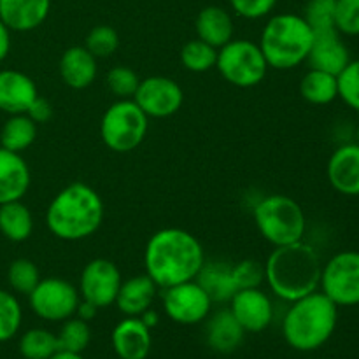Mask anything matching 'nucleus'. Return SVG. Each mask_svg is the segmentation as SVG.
Returning a JSON list of instances; mask_svg holds the SVG:
<instances>
[{
  "mask_svg": "<svg viewBox=\"0 0 359 359\" xmlns=\"http://www.w3.org/2000/svg\"><path fill=\"white\" fill-rule=\"evenodd\" d=\"M205 263L198 238L181 228H163L151 235L144 251L146 273L158 287L195 280Z\"/></svg>",
  "mask_w": 359,
  "mask_h": 359,
  "instance_id": "obj_1",
  "label": "nucleus"
},
{
  "mask_svg": "<svg viewBox=\"0 0 359 359\" xmlns=\"http://www.w3.org/2000/svg\"><path fill=\"white\" fill-rule=\"evenodd\" d=\"M323 263L318 251L304 241L279 245L265 263V280L284 302H297L319 290Z\"/></svg>",
  "mask_w": 359,
  "mask_h": 359,
  "instance_id": "obj_2",
  "label": "nucleus"
},
{
  "mask_svg": "<svg viewBox=\"0 0 359 359\" xmlns=\"http://www.w3.org/2000/svg\"><path fill=\"white\" fill-rule=\"evenodd\" d=\"M104 219V202L91 186L72 182L63 188L46 210L48 230L60 241L76 242L91 237Z\"/></svg>",
  "mask_w": 359,
  "mask_h": 359,
  "instance_id": "obj_3",
  "label": "nucleus"
},
{
  "mask_svg": "<svg viewBox=\"0 0 359 359\" xmlns=\"http://www.w3.org/2000/svg\"><path fill=\"white\" fill-rule=\"evenodd\" d=\"M339 307L323 291H314L291 302L283 321V335L290 347L300 353H312L325 346L335 333Z\"/></svg>",
  "mask_w": 359,
  "mask_h": 359,
  "instance_id": "obj_4",
  "label": "nucleus"
},
{
  "mask_svg": "<svg viewBox=\"0 0 359 359\" xmlns=\"http://www.w3.org/2000/svg\"><path fill=\"white\" fill-rule=\"evenodd\" d=\"M314 32L300 14H276L266 21L259 39V48L269 67L290 70L307 62Z\"/></svg>",
  "mask_w": 359,
  "mask_h": 359,
  "instance_id": "obj_5",
  "label": "nucleus"
},
{
  "mask_svg": "<svg viewBox=\"0 0 359 359\" xmlns=\"http://www.w3.org/2000/svg\"><path fill=\"white\" fill-rule=\"evenodd\" d=\"M255 223L265 241L279 245L304 241L305 212L297 200L286 195H269L255 207Z\"/></svg>",
  "mask_w": 359,
  "mask_h": 359,
  "instance_id": "obj_6",
  "label": "nucleus"
},
{
  "mask_svg": "<svg viewBox=\"0 0 359 359\" xmlns=\"http://www.w3.org/2000/svg\"><path fill=\"white\" fill-rule=\"evenodd\" d=\"M149 118L133 98H123L104 112L100 121V137L114 153H130L146 139Z\"/></svg>",
  "mask_w": 359,
  "mask_h": 359,
  "instance_id": "obj_7",
  "label": "nucleus"
},
{
  "mask_svg": "<svg viewBox=\"0 0 359 359\" xmlns=\"http://www.w3.org/2000/svg\"><path fill=\"white\" fill-rule=\"evenodd\" d=\"M216 67L221 76L237 88L258 86L270 69L259 44L248 39H231L217 49Z\"/></svg>",
  "mask_w": 359,
  "mask_h": 359,
  "instance_id": "obj_8",
  "label": "nucleus"
},
{
  "mask_svg": "<svg viewBox=\"0 0 359 359\" xmlns=\"http://www.w3.org/2000/svg\"><path fill=\"white\" fill-rule=\"evenodd\" d=\"M28 302L37 318L51 323H63L76 316L81 294L79 290L69 280L48 277L39 280L34 291L28 294Z\"/></svg>",
  "mask_w": 359,
  "mask_h": 359,
  "instance_id": "obj_9",
  "label": "nucleus"
},
{
  "mask_svg": "<svg viewBox=\"0 0 359 359\" xmlns=\"http://www.w3.org/2000/svg\"><path fill=\"white\" fill-rule=\"evenodd\" d=\"M319 287L337 307L359 305V252L342 251L323 265Z\"/></svg>",
  "mask_w": 359,
  "mask_h": 359,
  "instance_id": "obj_10",
  "label": "nucleus"
},
{
  "mask_svg": "<svg viewBox=\"0 0 359 359\" xmlns=\"http://www.w3.org/2000/svg\"><path fill=\"white\" fill-rule=\"evenodd\" d=\"M121 283V272L114 263L105 258L91 259L81 272V300L90 302L97 309L109 307L116 302Z\"/></svg>",
  "mask_w": 359,
  "mask_h": 359,
  "instance_id": "obj_11",
  "label": "nucleus"
},
{
  "mask_svg": "<svg viewBox=\"0 0 359 359\" xmlns=\"http://www.w3.org/2000/svg\"><path fill=\"white\" fill-rule=\"evenodd\" d=\"M163 307L174 323L198 325L209 316L212 300L196 280H188L165 290Z\"/></svg>",
  "mask_w": 359,
  "mask_h": 359,
  "instance_id": "obj_12",
  "label": "nucleus"
},
{
  "mask_svg": "<svg viewBox=\"0 0 359 359\" xmlns=\"http://www.w3.org/2000/svg\"><path fill=\"white\" fill-rule=\"evenodd\" d=\"M133 100L147 118H168L182 107L184 93L182 88L170 77L151 76L140 79Z\"/></svg>",
  "mask_w": 359,
  "mask_h": 359,
  "instance_id": "obj_13",
  "label": "nucleus"
},
{
  "mask_svg": "<svg viewBox=\"0 0 359 359\" xmlns=\"http://www.w3.org/2000/svg\"><path fill=\"white\" fill-rule=\"evenodd\" d=\"M230 311L245 333H259L273 319V305L262 287L238 290L230 300Z\"/></svg>",
  "mask_w": 359,
  "mask_h": 359,
  "instance_id": "obj_14",
  "label": "nucleus"
},
{
  "mask_svg": "<svg viewBox=\"0 0 359 359\" xmlns=\"http://www.w3.org/2000/svg\"><path fill=\"white\" fill-rule=\"evenodd\" d=\"M349 62V49L342 41V34L337 28L314 32V41H312L311 53L307 56V63L311 69L325 70V72L339 76Z\"/></svg>",
  "mask_w": 359,
  "mask_h": 359,
  "instance_id": "obj_15",
  "label": "nucleus"
},
{
  "mask_svg": "<svg viewBox=\"0 0 359 359\" xmlns=\"http://www.w3.org/2000/svg\"><path fill=\"white\" fill-rule=\"evenodd\" d=\"M326 174L333 189L346 196H359V144H344L333 151Z\"/></svg>",
  "mask_w": 359,
  "mask_h": 359,
  "instance_id": "obj_16",
  "label": "nucleus"
},
{
  "mask_svg": "<svg viewBox=\"0 0 359 359\" xmlns=\"http://www.w3.org/2000/svg\"><path fill=\"white\" fill-rule=\"evenodd\" d=\"M112 349L119 359H146L153 347V337L140 318H125L112 330Z\"/></svg>",
  "mask_w": 359,
  "mask_h": 359,
  "instance_id": "obj_17",
  "label": "nucleus"
},
{
  "mask_svg": "<svg viewBox=\"0 0 359 359\" xmlns=\"http://www.w3.org/2000/svg\"><path fill=\"white\" fill-rule=\"evenodd\" d=\"M30 181V168L21 153L0 146V205L23 198Z\"/></svg>",
  "mask_w": 359,
  "mask_h": 359,
  "instance_id": "obj_18",
  "label": "nucleus"
},
{
  "mask_svg": "<svg viewBox=\"0 0 359 359\" xmlns=\"http://www.w3.org/2000/svg\"><path fill=\"white\" fill-rule=\"evenodd\" d=\"M39 97L34 79L20 70H0V111L25 114Z\"/></svg>",
  "mask_w": 359,
  "mask_h": 359,
  "instance_id": "obj_19",
  "label": "nucleus"
},
{
  "mask_svg": "<svg viewBox=\"0 0 359 359\" xmlns=\"http://www.w3.org/2000/svg\"><path fill=\"white\" fill-rule=\"evenodd\" d=\"M51 0H0V20L11 32H30L49 16Z\"/></svg>",
  "mask_w": 359,
  "mask_h": 359,
  "instance_id": "obj_20",
  "label": "nucleus"
},
{
  "mask_svg": "<svg viewBox=\"0 0 359 359\" xmlns=\"http://www.w3.org/2000/svg\"><path fill=\"white\" fill-rule=\"evenodd\" d=\"M158 286L147 273L123 280L114 304L126 318H139L151 309Z\"/></svg>",
  "mask_w": 359,
  "mask_h": 359,
  "instance_id": "obj_21",
  "label": "nucleus"
},
{
  "mask_svg": "<svg viewBox=\"0 0 359 359\" xmlns=\"http://www.w3.org/2000/svg\"><path fill=\"white\" fill-rule=\"evenodd\" d=\"M60 76L72 90H84L97 77V58L84 46H72L60 58Z\"/></svg>",
  "mask_w": 359,
  "mask_h": 359,
  "instance_id": "obj_22",
  "label": "nucleus"
},
{
  "mask_svg": "<svg viewBox=\"0 0 359 359\" xmlns=\"http://www.w3.org/2000/svg\"><path fill=\"white\" fill-rule=\"evenodd\" d=\"M244 328L238 325L230 309L216 312L207 323V344H209L210 349L219 354H230L237 351L244 340Z\"/></svg>",
  "mask_w": 359,
  "mask_h": 359,
  "instance_id": "obj_23",
  "label": "nucleus"
},
{
  "mask_svg": "<svg viewBox=\"0 0 359 359\" xmlns=\"http://www.w3.org/2000/svg\"><path fill=\"white\" fill-rule=\"evenodd\" d=\"M196 35L207 44L214 46L216 49L223 48L224 44L233 39V20L230 13L219 6H207L196 16Z\"/></svg>",
  "mask_w": 359,
  "mask_h": 359,
  "instance_id": "obj_24",
  "label": "nucleus"
},
{
  "mask_svg": "<svg viewBox=\"0 0 359 359\" xmlns=\"http://www.w3.org/2000/svg\"><path fill=\"white\" fill-rule=\"evenodd\" d=\"M195 280L209 294L212 304L230 302L237 293L233 277H231V265H226V263H203Z\"/></svg>",
  "mask_w": 359,
  "mask_h": 359,
  "instance_id": "obj_25",
  "label": "nucleus"
},
{
  "mask_svg": "<svg viewBox=\"0 0 359 359\" xmlns=\"http://www.w3.org/2000/svg\"><path fill=\"white\" fill-rule=\"evenodd\" d=\"M34 231V217L21 200L0 205V233L11 242H25Z\"/></svg>",
  "mask_w": 359,
  "mask_h": 359,
  "instance_id": "obj_26",
  "label": "nucleus"
},
{
  "mask_svg": "<svg viewBox=\"0 0 359 359\" xmlns=\"http://www.w3.org/2000/svg\"><path fill=\"white\" fill-rule=\"evenodd\" d=\"M300 95L312 105H328L339 98V81L335 74L309 69L300 81Z\"/></svg>",
  "mask_w": 359,
  "mask_h": 359,
  "instance_id": "obj_27",
  "label": "nucleus"
},
{
  "mask_svg": "<svg viewBox=\"0 0 359 359\" xmlns=\"http://www.w3.org/2000/svg\"><path fill=\"white\" fill-rule=\"evenodd\" d=\"M35 137L37 125L27 114H13L2 126L0 146L14 153H21L35 142Z\"/></svg>",
  "mask_w": 359,
  "mask_h": 359,
  "instance_id": "obj_28",
  "label": "nucleus"
},
{
  "mask_svg": "<svg viewBox=\"0 0 359 359\" xmlns=\"http://www.w3.org/2000/svg\"><path fill=\"white\" fill-rule=\"evenodd\" d=\"M58 351L55 333L44 328H32L20 339V354L25 359H49Z\"/></svg>",
  "mask_w": 359,
  "mask_h": 359,
  "instance_id": "obj_29",
  "label": "nucleus"
},
{
  "mask_svg": "<svg viewBox=\"0 0 359 359\" xmlns=\"http://www.w3.org/2000/svg\"><path fill=\"white\" fill-rule=\"evenodd\" d=\"M58 340V351H67V353L81 354L88 347L91 340V330L88 321L81 318H69L63 321L60 333L56 335Z\"/></svg>",
  "mask_w": 359,
  "mask_h": 359,
  "instance_id": "obj_30",
  "label": "nucleus"
},
{
  "mask_svg": "<svg viewBox=\"0 0 359 359\" xmlns=\"http://www.w3.org/2000/svg\"><path fill=\"white\" fill-rule=\"evenodd\" d=\"M181 62L189 72H207L217 62V49L214 46L207 44L202 39H193L186 42L181 51Z\"/></svg>",
  "mask_w": 359,
  "mask_h": 359,
  "instance_id": "obj_31",
  "label": "nucleus"
},
{
  "mask_svg": "<svg viewBox=\"0 0 359 359\" xmlns=\"http://www.w3.org/2000/svg\"><path fill=\"white\" fill-rule=\"evenodd\" d=\"M7 280L16 293L28 297L41 280V272L32 259L18 258L11 263L9 270H7Z\"/></svg>",
  "mask_w": 359,
  "mask_h": 359,
  "instance_id": "obj_32",
  "label": "nucleus"
},
{
  "mask_svg": "<svg viewBox=\"0 0 359 359\" xmlns=\"http://www.w3.org/2000/svg\"><path fill=\"white\" fill-rule=\"evenodd\" d=\"M21 319V305L18 298L9 291L0 290V344L7 342L20 332Z\"/></svg>",
  "mask_w": 359,
  "mask_h": 359,
  "instance_id": "obj_33",
  "label": "nucleus"
},
{
  "mask_svg": "<svg viewBox=\"0 0 359 359\" xmlns=\"http://www.w3.org/2000/svg\"><path fill=\"white\" fill-rule=\"evenodd\" d=\"M84 48L95 56V58H107L116 49L119 48V35L109 25H98L91 28L86 37V46Z\"/></svg>",
  "mask_w": 359,
  "mask_h": 359,
  "instance_id": "obj_34",
  "label": "nucleus"
},
{
  "mask_svg": "<svg viewBox=\"0 0 359 359\" xmlns=\"http://www.w3.org/2000/svg\"><path fill=\"white\" fill-rule=\"evenodd\" d=\"M337 0H309L304 18L311 25L312 32L330 30L335 27Z\"/></svg>",
  "mask_w": 359,
  "mask_h": 359,
  "instance_id": "obj_35",
  "label": "nucleus"
},
{
  "mask_svg": "<svg viewBox=\"0 0 359 359\" xmlns=\"http://www.w3.org/2000/svg\"><path fill=\"white\" fill-rule=\"evenodd\" d=\"M140 84V77L130 67H114L107 74V86L119 100L123 98H133L137 88Z\"/></svg>",
  "mask_w": 359,
  "mask_h": 359,
  "instance_id": "obj_36",
  "label": "nucleus"
},
{
  "mask_svg": "<svg viewBox=\"0 0 359 359\" xmlns=\"http://www.w3.org/2000/svg\"><path fill=\"white\" fill-rule=\"evenodd\" d=\"M337 81H339V98L359 112V60H351L346 69L337 76Z\"/></svg>",
  "mask_w": 359,
  "mask_h": 359,
  "instance_id": "obj_37",
  "label": "nucleus"
},
{
  "mask_svg": "<svg viewBox=\"0 0 359 359\" xmlns=\"http://www.w3.org/2000/svg\"><path fill=\"white\" fill-rule=\"evenodd\" d=\"M231 277H233L237 291L259 287L265 280V265L256 259H242L237 265H231Z\"/></svg>",
  "mask_w": 359,
  "mask_h": 359,
  "instance_id": "obj_38",
  "label": "nucleus"
},
{
  "mask_svg": "<svg viewBox=\"0 0 359 359\" xmlns=\"http://www.w3.org/2000/svg\"><path fill=\"white\" fill-rule=\"evenodd\" d=\"M335 27L342 35H359V0H337Z\"/></svg>",
  "mask_w": 359,
  "mask_h": 359,
  "instance_id": "obj_39",
  "label": "nucleus"
},
{
  "mask_svg": "<svg viewBox=\"0 0 359 359\" xmlns=\"http://www.w3.org/2000/svg\"><path fill=\"white\" fill-rule=\"evenodd\" d=\"M235 14L245 20H259L272 13L277 0H228Z\"/></svg>",
  "mask_w": 359,
  "mask_h": 359,
  "instance_id": "obj_40",
  "label": "nucleus"
},
{
  "mask_svg": "<svg viewBox=\"0 0 359 359\" xmlns=\"http://www.w3.org/2000/svg\"><path fill=\"white\" fill-rule=\"evenodd\" d=\"M35 125H42V123H48L53 118V105L48 98L37 97L32 105L28 107V111L25 112Z\"/></svg>",
  "mask_w": 359,
  "mask_h": 359,
  "instance_id": "obj_41",
  "label": "nucleus"
},
{
  "mask_svg": "<svg viewBox=\"0 0 359 359\" xmlns=\"http://www.w3.org/2000/svg\"><path fill=\"white\" fill-rule=\"evenodd\" d=\"M11 51V30L7 25L0 20V62L7 58Z\"/></svg>",
  "mask_w": 359,
  "mask_h": 359,
  "instance_id": "obj_42",
  "label": "nucleus"
},
{
  "mask_svg": "<svg viewBox=\"0 0 359 359\" xmlns=\"http://www.w3.org/2000/svg\"><path fill=\"white\" fill-rule=\"evenodd\" d=\"M97 311H98V309L95 307V305H91L90 302L81 300L79 305H77L76 314H77V318H81L83 321H91V319L97 316Z\"/></svg>",
  "mask_w": 359,
  "mask_h": 359,
  "instance_id": "obj_43",
  "label": "nucleus"
},
{
  "mask_svg": "<svg viewBox=\"0 0 359 359\" xmlns=\"http://www.w3.org/2000/svg\"><path fill=\"white\" fill-rule=\"evenodd\" d=\"M139 318L142 319V323H144V325H146L149 330H153L154 326H156L158 323H160V318H158V314H156V312H154V311H151V309H147V311L144 312V314H140Z\"/></svg>",
  "mask_w": 359,
  "mask_h": 359,
  "instance_id": "obj_44",
  "label": "nucleus"
},
{
  "mask_svg": "<svg viewBox=\"0 0 359 359\" xmlns=\"http://www.w3.org/2000/svg\"><path fill=\"white\" fill-rule=\"evenodd\" d=\"M49 359H84L77 353H67V351H56Z\"/></svg>",
  "mask_w": 359,
  "mask_h": 359,
  "instance_id": "obj_45",
  "label": "nucleus"
},
{
  "mask_svg": "<svg viewBox=\"0 0 359 359\" xmlns=\"http://www.w3.org/2000/svg\"><path fill=\"white\" fill-rule=\"evenodd\" d=\"M356 137H358V142H356V144H359V126H358V132H356Z\"/></svg>",
  "mask_w": 359,
  "mask_h": 359,
  "instance_id": "obj_46",
  "label": "nucleus"
}]
</instances>
